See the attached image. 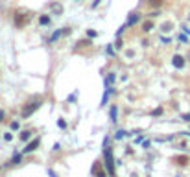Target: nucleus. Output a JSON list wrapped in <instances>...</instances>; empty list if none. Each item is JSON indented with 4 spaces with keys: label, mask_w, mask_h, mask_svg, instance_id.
<instances>
[{
    "label": "nucleus",
    "mask_w": 190,
    "mask_h": 177,
    "mask_svg": "<svg viewBox=\"0 0 190 177\" xmlns=\"http://www.w3.org/2000/svg\"><path fill=\"white\" fill-rule=\"evenodd\" d=\"M39 105H41V98H37L35 102H28L26 105H24V109H22V118H28V116L32 114Z\"/></svg>",
    "instance_id": "1"
},
{
    "label": "nucleus",
    "mask_w": 190,
    "mask_h": 177,
    "mask_svg": "<svg viewBox=\"0 0 190 177\" xmlns=\"http://www.w3.org/2000/svg\"><path fill=\"white\" fill-rule=\"evenodd\" d=\"M105 166H107L109 175H114V163H113V151H111V148L105 149Z\"/></svg>",
    "instance_id": "2"
},
{
    "label": "nucleus",
    "mask_w": 190,
    "mask_h": 177,
    "mask_svg": "<svg viewBox=\"0 0 190 177\" xmlns=\"http://www.w3.org/2000/svg\"><path fill=\"white\" fill-rule=\"evenodd\" d=\"M172 63H173V67H176V68H183L184 67V57H181V55H173Z\"/></svg>",
    "instance_id": "3"
},
{
    "label": "nucleus",
    "mask_w": 190,
    "mask_h": 177,
    "mask_svg": "<svg viewBox=\"0 0 190 177\" xmlns=\"http://www.w3.org/2000/svg\"><path fill=\"white\" fill-rule=\"evenodd\" d=\"M138 19H140V17H138V13H133L131 17H129V21L126 22V26H131V24H135V22L138 21Z\"/></svg>",
    "instance_id": "4"
},
{
    "label": "nucleus",
    "mask_w": 190,
    "mask_h": 177,
    "mask_svg": "<svg viewBox=\"0 0 190 177\" xmlns=\"http://www.w3.org/2000/svg\"><path fill=\"white\" fill-rule=\"evenodd\" d=\"M116 113H118L116 105H113V107H111V122H116Z\"/></svg>",
    "instance_id": "5"
},
{
    "label": "nucleus",
    "mask_w": 190,
    "mask_h": 177,
    "mask_svg": "<svg viewBox=\"0 0 190 177\" xmlns=\"http://www.w3.org/2000/svg\"><path fill=\"white\" fill-rule=\"evenodd\" d=\"M176 160H177V164H187L188 163V157H177Z\"/></svg>",
    "instance_id": "6"
},
{
    "label": "nucleus",
    "mask_w": 190,
    "mask_h": 177,
    "mask_svg": "<svg viewBox=\"0 0 190 177\" xmlns=\"http://www.w3.org/2000/svg\"><path fill=\"white\" fill-rule=\"evenodd\" d=\"M30 136H32V131H24V133L21 135V140H28Z\"/></svg>",
    "instance_id": "7"
},
{
    "label": "nucleus",
    "mask_w": 190,
    "mask_h": 177,
    "mask_svg": "<svg viewBox=\"0 0 190 177\" xmlns=\"http://www.w3.org/2000/svg\"><path fill=\"white\" fill-rule=\"evenodd\" d=\"M37 146H39V140H35V142H32V144H30L28 148H26V151H32V149H35Z\"/></svg>",
    "instance_id": "8"
},
{
    "label": "nucleus",
    "mask_w": 190,
    "mask_h": 177,
    "mask_svg": "<svg viewBox=\"0 0 190 177\" xmlns=\"http://www.w3.org/2000/svg\"><path fill=\"white\" fill-rule=\"evenodd\" d=\"M172 30V22H164L162 24V32H170Z\"/></svg>",
    "instance_id": "9"
},
{
    "label": "nucleus",
    "mask_w": 190,
    "mask_h": 177,
    "mask_svg": "<svg viewBox=\"0 0 190 177\" xmlns=\"http://www.w3.org/2000/svg\"><path fill=\"white\" fill-rule=\"evenodd\" d=\"M149 4H151V6H161L162 4V0H148Z\"/></svg>",
    "instance_id": "10"
},
{
    "label": "nucleus",
    "mask_w": 190,
    "mask_h": 177,
    "mask_svg": "<svg viewBox=\"0 0 190 177\" xmlns=\"http://www.w3.org/2000/svg\"><path fill=\"white\" fill-rule=\"evenodd\" d=\"M39 22H41V24H48V22H50V19H48V17H44V15H43V17L39 19Z\"/></svg>",
    "instance_id": "11"
},
{
    "label": "nucleus",
    "mask_w": 190,
    "mask_h": 177,
    "mask_svg": "<svg viewBox=\"0 0 190 177\" xmlns=\"http://www.w3.org/2000/svg\"><path fill=\"white\" fill-rule=\"evenodd\" d=\"M113 79H114V74H109V78L105 79V85H111V83H113Z\"/></svg>",
    "instance_id": "12"
},
{
    "label": "nucleus",
    "mask_w": 190,
    "mask_h": 177,
    "mask_svg": "<svg viewBox=\"0 0 190 177\" xmlns=\"http://www.w3.org/2000/svg\"><path fill=\"white\" fill-rule=\"evenodd\" d=\"M149 28H153L151 22H146V24H144V32H149Z\"/></svg>",
    "instance_id": "13"
},
{
    "label": "nucleus",
    "mask_w": 190,
    "mask_h": 177,
    "mask_svg": "<svg viewBox=\"0 0 190 177\" xmlns=\"http://www.w3.org/2000/svg\"><path fill=\"white\" fill-rule=\"evenodd\" d=\"M52 9H54L56 13H59V11H61V6H57V4H52Z\"/></svg>",
    "instance_id": "14"
},
{
    "label": "nucleus",
    "mask_w": 190,
    "mask_h": 177,
    "mask_svg": "<svg viewBox=\"0 0 190 177\" xmlns=\"http://www.w3.org/2000/svg\"><path fill=\"white\" fill-rule=\"evenodd\" d=\"M17 163H21V155H17V157H13V164H17Z\"/></svg>",
    "instance_id": "15"
},
{
    "label": "nucleus",
    "mask_w": 190,
    "mask_h": 177,
    "mask_svg": "<svg viewBox=\"0 0 190 177\" xmlns=\"http://www.w3.org/2000/svg\"><path fill=\"white\" fill-rule=\"evenodd\" d=\"M161 113H162V109H161V107H159V109H155V111H153V114H155V116H159V114H161Z\"/></svg>",
    "instance_id": "16"
},
{
    "label": "nucleus",
    "mask_w": 190,
    "mask_h": 177,
    "mask_svg": "<svg viewBox=\"0 0 190 177\" xmlns=\"http://www.w3.org/2000/svg\"><path fill=\"white\" fill-rule=\"evenodd\" d=\"M183 120H187V122H190V114H183Z\"/></svg>",
    "instance_id": "17"
},
{
    "label": "nucleus",
    "mask_w": 190,
    "mask_h": 177,
    "mask_svg": "<svg viewBox=\"0 0 190 177\" xmlns=\"http://www.w3.org/2000/svg\"><path fill=\"white\" fill-rule=\"evenodd\" d=\"M2 116H4V113H2V111H0V120H2Z\"/></svg>",
    "instance_id": "18"
},
{
    "label": "nucleus",
    "mask_w": 190,
    "mask_h": 177,
    "mask_svg": "<svg viewBox=\"0 0 190 177\" xmlns=\"http://www.w3.org/2000/svg\"><path fill=\"white\" fill-rule=\"evenodd\" d=\"M188 59H190V52H188Z\"/></svg>",
    "instance_id": "19"
}]
</instances>
